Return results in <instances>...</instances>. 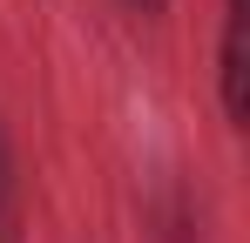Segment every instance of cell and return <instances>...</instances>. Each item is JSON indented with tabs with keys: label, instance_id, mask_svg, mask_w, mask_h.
I'll return each mask as SVG.
<instances>
[{
	"label": "cell",
	"instance_id": "cell-2",
	"mask_svg": "<svg viewBox=\"0 0 250 243\" xmlns=\"http://www.w3.org/2000/svg\"><path fill=\"white\" fill-rule=\"evenodd\" d=\"M0 243H21V162L0 128Z\"/></svg>",
	"mask_w": 250,
	"mask_h": 243
},
{
	"label": "cell",
	"instance_id": "cell-4",
	"mask_svg": "<svg viewBox=\"0 0 250 243\" xmlns=\"http://www.w3.org/2000/svg\"><path fill=\"white\" fill-rule=\"evenodd\" d=\"M230 7H244V0H230Z\"/></svg>",
	"mask_w": 250,
	"mask_h": 243
},
{
	"label": "cell",
	"instance_id": "cell-1",
	"mask_svg": "<svg viewBox=\"0 0 250 243\" xmlns=\"http://www.w3.org/2000/svg\"><path fill=\"white\" fill-rule=\"evenodd\" d=\"M216 81H223V115H230V128H244L250 122V34H244V7H230L223 54H216Z\"/></svg>",
	"mask_w": 250,
	"mask_h": 243
},
{
	"label": "cell",
	"instance_id": "cell-3",
	"mask_svg": "<svg viewBox=\"0 0 250 243\" xmlns=\"http://www.w3.org/2000/svg\"><path fill=\"white\" fill-rule=\"evenodd\" d=\"M128 7H135V14H163V0H128Z\"/></svg>",
	"mask_w": 250,
	"mask_h": 243
}]
</instances>
